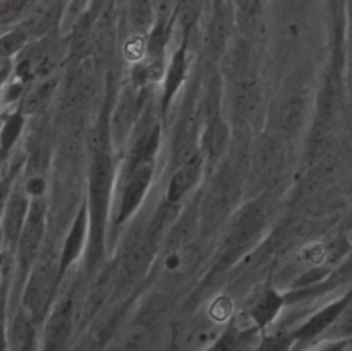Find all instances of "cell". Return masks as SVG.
Listing matches in <instances>:
<instances>
[{"label": "cell", "instance_id": "cell-17", "mask_svg": "<svg viewBox=\"0 0 352 351\" xmlns=\"http://www.w3.org/2000/svg\"><path fill=\"white\" fill-rule=\"evenodd\" d=\"M29 32L25 28L12 29L1 36V56L12 58L16 55L28 43Z\"/></svg>", "mask_w": 352, "mask_h": 351}, {"label": "cell", "instance_id": "cell-11", "mask_svg": "<svg viewBox=\"0 0 352 351\" xmlns=\"http://www.w3.org/2000/svg\"><path fill=\"white\" fill-rule=\"evenodd\" d=\"M234 14L245 37L256 34L261 26L264 0H232Z\"/></svg>", "mask_w": 352, "mask_h": 351}, {"label": "cell", "instance_id": "cell-9", "mask_svg": "<svg viewBox=\"0 0 352 351\" xmlns=\"http://www.w3.org/2000/svg\"><path fill=\"white\" fill-rule=\"evenodd\" d=\"M204 167V157L197 151L186 161L180 162L179 168L173 172L166 187V201L179 204L186 194L192 190L201 178Z\"/></svg>", "mask_w": 352, "mask_h": 351}, {"label": "cell", "instance_id": "cell-2", "mask_svg": "<svg viewBox=\"0 0 352 351\" xmlns=\"http://www.w3.org/2000/svg\"><path fill=\"white\" fill-rule=\"evenodd\" d=\"M155 158L146 160L128 171L114 223L124 224L142 205L154 179Z\"/></svg>", "mask_w": 352, "mask_h": 351}, {"label": "cell", "instance_id": "cell-18", "mask_svg": "<svg viewBox=\"0 0 352 351\" xmlns=\"http://www.w3.org/2000/svg\"><path fill=\"white\" fill-rule=\"evenodd\" d=\"M280 121L285 128L294 129L297 128L304 117V102L298 96L287 99L280 110Z\"/></svg>", "mask_w": 352, "mask_h": 351}, {"label": "cell", "instance_id": "cell-12", "mask_svg": "<svg viewBox=\"0 0 352 351\" xmlns=\"http://www.w3.org/2000/svg\"><path fill=\"white\" fill-rule=\"evenodd\" d=\"M177 216L179 205L169 201L164 202L154 213L148 227L144 231V237L158 245L165 238V234L172 228V226L177 220Z\"/></svg>", "mask_w": 352, "mask_h": 351}, {"label": "cell", "instance_id": "cell-13", "mask_svg": "<svg viewBox=\"0 0 352 351\" xmlns=\"http://www.w3.org/2000/svg\"><path fill=\"white\" fill-rule=\"evenodd\" d=\"M33 317L28 311H21L15 315L10 328V343L16 350H29L34 343Z\"/></svg>", "mask_w": 352, "mask_h": 351}, {"label": "cell", "instance_id": "cell-10", "mask_svg": "<svg viewBox=\"0 0 352 351\" xmlns=\"http://www.w3.org/2000/svg\"><path fill=\"white\" fill-rule=\"evenodd\" d=\"M283 306V297L274 289H265L248 311V319L254 329L267 328L279 314Z\"/></svg>", "mask_w": 352, "mask_h": 351}, {"label": "cell", "instance_id": "cell-14", "mask_svg": "<svg viewBox=\"0 0 352 351\" xmlns=\"http://www.w3.org/2000/svg\"><path fill=\"white\" fill-rule=\"evenodd\" d=\"M129 23L135 33H144L155 19V4L153 0H129Z\"/></svg>", "mask_w": 352, "mask_h": 351}, {"label": "cell", "instance_id": "cell-6", "mask_svg": "<svg viewBox=\"0 0 352 351\" xmlns=\"http://www.w3.org/2000/svg\"><path fill=\"white\" fill-rule=\"evenodd\" d=\"M188 72V55L186 44H180L173 51L169 62L166 63L162 77V92L160 98V111L165 117L172 106V102L186 81Z\"/></svg>", "mask_w": 352, "mask_h": 351}, {"label": "cell", "instance_id": "cell-8", "mask_svg": "<svg viewBox=\"0 0 352 351\" xmlns=\"http://www.w3.org/2000/svg\"><path fill=\"white\" fill-rule=\"evenodd\" d=\"M32 200H29L28 193L21 190H14L10 193L7 200H4L3 211V238L6 244L16 245L21 230L26 220Z\"/></svg>", "mask_w": 352, "mask_h": 351}, {"label": "cell", "instance_id": "cell-4", "mask_svg": "<svg viewBox=\"0 0 352 351\" xmlns=\"http://www.w3.org/2000/svg\"><path fill=\"white\" fill-rule=\"evenodd\" d=\"M45 233V205L43 198H32L30 208L21 230L16 252L21 267L29 268L40 252Z\"/></svg>", "mask_w": 352, "mask_h": 351}, {"label": "cell", "instance_id": "cell-19", "mask_svg": "<svg viewBox=\"0 0 352 351\" xmlns=\"http://www.w3.org/2000/svg\"><path fill=\"white\" fill-rule=\"evenodd\" d=\"M338 306L336 307H330V308H326L323 311H320L319 314H316L315 317H312L298 332H297V336L298 337H312L315 336L316 333H319L323 328H326L331 319L334 318V315H337L338 312Z\"/></svg>", "mask_w": 352, "mask_h": 351}, {"label": "cell", "instance_id": "cell-1", "mask_svg": "<svg viewBox=\"0 0 352 351\" xmlns=\"http://www.w3.org/2000/svg\"><path fill=\"white\" fill-rule=\"evenodd\" d=\"M114 180V164L111 154L99 150L89 169L88 179V217H89V240L87 248V268L92 273L104 251V238L107 230L111 190Z\"/></svg>", "mask_w": 352, "mask_h": 351}, {"label": "cell", "instance_id": "cell-16", "mask_svg": "<svg viewBox=\"0 0 352 351\" xmlns=\"http://www.w3.org/2000/svg\"><path fill=\"white\" fill-rule=\"evenodd\" d=\"M135 100H136V98L133 96V94H131L128 91L120 98L118 106L114 113V120H113L114 135L118 139L120 138L122 139L124 136H126L132 127L135 111H136Z\"/></svg>", "mask_w": 352, "mask_h": 351}, {"label": "cell", "instance_id": "cell-7", "mask_svg": "<svg viewBox=\"0 0 352 351\" xmlns=\"http://www.w3.org/2000/svg\"><path fill=\"white\" fill-rule=\"evenodd\" d=\"M73 312L74 308L72 299L59 301L51 311L45 321L43 333L45 350H60L65 347L73 329Z\"/></svg>", "mask_w": 352, "mask_h": 351}, {"label": "cell", "instance_id": "cell-22", "mask_svg": "<svg viewBox=\"0 0 352 351\" xmlns=\"http://www.w3.org/2000/svg\"><path fill=\"white\" fill-rule=\"evenodd\" d=\"M52 89H54V85L50 81L40 84L28 95V98L25 99L26 103L23 105V109L28 111H33V110L41 107L44 105V102L50 98Z\"/></svg>", "mask_w": 352, "mask_h": 351}, {"label": "cell", "instance_id": "cell-20", "mask_svg": "<svg viewBox=\"0 0 352 351\" xmlns=\"http://www.w3.org/2000/svg\"><path fill=\"white\" fill-rule=\"evenodd\" d=\"M316 0H274L278 15H307L314 10Z\"/></svg>", "mask_w": 352, "mask_h": 351}, {"label": "cell", "instance_id": "cell-5", "mask_svg": "<svg viewBox=\"0 0 352 351\" xmlns=\"http://www.w3.org/2000/svg\"><path fill=\"white\" fill-rule=\"evenodd\" d=\"M89 240V217H88V206L87 201L80 206L76 217L69 227L67 235L65 237L63 246L60 249V256L58 260V286L72 267V264L82 255L84 251L88 248Z\"/></svg>", "mask_w": 352, "mask_h": 351}, {"label": "cell", "instance_id": "cell-24", "mask_svg": "<svg viewBox=\"0 0 352 351\" xmlns=\"http://www.w3.org/2000/svg\"><path fill=\"white\" fill-rule=\"evenodd\" d=\"M210 314L214 319L221 321L231 314V303L227 297H219L214 300L210 308Z\"/></svg>", "mask_w": 352, "mask_h": 351}, {"label": "cell", "instance_id": "cell-3", "mask_svg": "<svg viewBox=\"0 0 352 351\" xmlns=\"http://www.w3.org/2000/svg\"><path fill=\"white\" fill-rule=\"evenodd\" d=\"M58 267L52 268L48 263H36L32 267L26 281L22 303L23 310L33 318L40 317L51 303V299L58 288Z\"/></svg>", "mask_w": 352, "mask_h": 351}, {"label": "cell", "instance_id": "cell-15", "mask_svg": "<svg viewBox=\"0 0 352 351\" xmlns=\"http://www.w3.org/2000/svg\"><path fill=\"white\" fill-rule=\"evenodd\" d=\"M23 125H25V117L22 111H12L8 114V117L4 118L3 127H1V135H0V149H1L3 160L11 153L12 147L19 140L21 134L23 131Z\"/></svg>", "mask_w": 352, "mask_h": 351}, {"label": "cell", "instance_id": "cell-21", "mask_svg": "<svg viewBox=\"0 0 352 351\" xmlns=\"http://www.w3.org/2000/svg\"><path fill=\"white\" fill-rule=\"evenodd\" d=\"M150 339L148 330L143 325H135L129 328L121 337L120 348L124 350H139L143 348Z\"/></svg>", "mask_w": 352, "mask_h": 351}, {"label": "cell", "instance_id": "cell-23", "mask_svg": "<svg viewBox=\"0 0 352 351\" xmlns=\"http://www.w3.org/2000/svg\"><path fill=\"white\" fill-rule=\"evenodd\" d=\"M45 179L43 176H32L25 183V191L30 198H41L45 193Z\"/></svg>", "mask_w": 352, "mask_h": 351}]
</instances>
